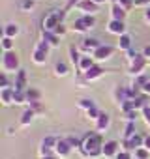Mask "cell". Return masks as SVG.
<instances>
[{
    "mask_svg": "<svg viewBox=\"0 0 150 159\" xmlns=\"http://www.w3.org/2000/svg\"><path fill=\"white\" fill-rule=\"evenodd\" d=\"M100 146H101L100 135L92 133V135L87 137V140H85V144H83V150H85V153H88V155H96V153H100Z\"/></svg>",
    "mask_w": 150,
    "mask_h": 159,
    "instance_id": "6da1fadb",
    "label": "cell"
},
{
    "mask_svg": "<svg viewBox=\"0 0 150 159\" xmlns=\"http://www.w3.org/2000/svg\"><path fill=\"white\" fill-rule=\"evenodd\" d=\"M2 66H4V71H15L17 66H19V60H17L15 52H6L4 60H2Z\"/></svg>",
    "mask_w": 150,
    "mask_h": 159,
    "instance_id": "7a4b0ae2",
    "label": "cell"
},
{
    "mask_svg": "<svg viewBox=\"0 0 150 159\" xmlns=\"http://www.w3.org/2000/svg\"><path fill=\"white\" fill-rule=\"evenodd\" d=\"M94 25V19L92 17H83V19H77V21H75V30H77V32H83V30H87V28H90Z\"/></svg>",
    "mask_w": 150,
    "mask_h": 159,
    "instance_id": "3957f363",
    "label": "cell"
},
{
    "mask_svg": "<svg viewBox=\"0 0 150 159\" xmlns=\"http://www.w3.org/2000/svg\"><path fill=\"white\" fill-rule=\"evenodd\" d=\"M116 146H118V144H116L115 140H111V142H107V144L101 148V152H103L105 155H113V153L116 152Z\"/></svg>",
    "mask_w": 150,
    "mask_h": 159,
    "instance_id": "277c9868",
    "label": "cell"
},
{
    "mask_svg": "<svg viewBox=\"0 0 150 159\" xmlns=\"http://www.w3.org/2000/svg\"><path fill=\"white\" fill-rule=\"evenodd\" d=\"M109 30L115 32V34H122V32H124V25H122V21H113V23L109 25Z\"/></svg>",
    "mask_w": 150,
    "mask_h": 159,
    "instance_id": "5b68a950",
    "label": "cell"
},
{
    "mask_svg": "<svg viewBox=\"0 0 150 159\" xmlns=\"http://www.w3.org/2000/svg\"><path fill=\"white\" fill-rule=\"evenodd\" d=\"M111 52H113V49H111V47H100V49L94 52V56H96V58H107Z\"/></svg>",
    "mask_w": 150,
    "mask_h": 159,
    "instance_id": "8992f818",
    "label": "cell"
},
{
    "mask_svg": "<svg viewBox=\"0 0 150 159\" xmlns=\"http://www.w3.org/2000/svg\"><path fill=\"white\" fill-rule=\"evenodd\" d=\"M144 66V60H143V56H137L135 58V62H133V66H131V71L133 73H137V71H141V67Z\"/></svg>",
    "mask_w": 150,
    "mask_h": 159,
    "instance_id": "52a82bcc",
    "label": "cell"
},
{
    "mask_svg": "<svg viewBox=\"0 0 150 159\" xmlns=\"http://www.w3.org/2000/svg\"><path fill=\"white\" fill-rule=\"evenodd\" d=\"M81 8L87 10V11H96V2H92V0H83Z\"/></svg>",
    "mask_w": 150,
    "mask_h": 159,
    "instance_id": "ba28073f",
    "label": "cell"
},
{
    "mask_svg": "<svg viewBox=\"0 0 150 159\" xmlns=\"http://www.w3.org/2000/svg\"><path fill=\"white\" fill-rule=\"evenodd\" d=\"M83 47H85L87 51H88V49H96V51H98V49H100V43H98V39H85V45H83Z\"/></svg>",
    "mask_w": 150,
    "mask_h": 159,
    "instance_id": "9c48e42d",
    "label": "cell"
},
{
    "mask_svg": "<svg viewBox=\"0 0 150 159\" xmlns=\"http://www.w3.org/2000/svg\"><path fill=\"white\" fill-rule=\"evenodd\" d=\"M56 152L62 153V155H66V153L69 152V144H68V140H66V142H58V144H56Z\"/></svg>",
    "mask_w": 150,
    "mask_h": 159,
    "instance_id": "30bf717a",
    "label": "cell"
},
{
    "mask_svg": "<svg viewBox=\"0 0 150 159\" xmlns=\"http://www.w3.org/2000/svg\"><path fill=\"white\" fill-rule=\"evenodd\" d=\"M100 73H101V67H94V66H92V67L87 71V79H94V77H98Z\"/></svg>",
    "mask_w": 150,
    "mask_h": 159,
    "instance_id": "8fae6325",
    "label": "cell"
},
{
    "mask_svg": "<svg viewBox=\"0 0 150 159\" xmlns=\"http://www.w3.org/2000/svg\"><path fill=\"white\" fill-rule=\"evenodd\" d=\"M2 99H4V103H12V99H15V92L4 90V92H2Z\"/></svg>",
    "mask_w": 150,
    "mask_h": 159,
    "instance_id": "7c38bea8",
    "label": "cell"
},
{
    "mask_svg": "<svg viewBox=\"0 0 150 159\" xmlns=\"http://www.w3.org/2000/svg\"><path fill=\"white\" fill-rule=\"evenodd\" d=\"M25 88V71H21L19 73V79H17V86H15V90L17 92H21Z\"/></svg>",
    "mask_w": 150,
    "mask_h": 159,
    "instance_id": "4fadbf2b",
    "label": "cell"
},
{
    "mask_svg": "<svg viewBox=\"0 0 150 159\" xmlns=\"http://www.w3.org/2000/svg\"><path fill=\"white\" fill-rule=\"evenodd\" d=\"M113 15H115V21H122V17H124V10L118 8V6H115V8H113Z\"/></svg>",
    "mask_w": 150,
    "mask_h": 159,
    "instance_id": "5bb4252c",
    "label": "cell"
},
{
    "mask_svg": "<svg viewBox=\"0 0 150 159\" xmlns=\"http://www.w3.org/2000/svg\"><path fill=\"white\" fill-rule=\"evenodd\" d=\"M17 32H19V28H17L15 25H8V26L4 28V34H6V36H13V34H17Z\"/></svg>",
    "mask_w": 150,
    "mask_h": 159,
    "instance_id": "9a60e30c",
    "label": "cell"
},
{
    "mask_svg": "<svg viewBox=\"0 0 150 159\" xmlns=\"http://www.w3.org/2000/svg\"><path fill=\"white\" fill-rule=\"evenodd\" d=\"M107 124H109V116H107V114H100V124H98V127L103 129Z\"/></svg>",
    "mask_w": 150,
    "mask_h": 159,
    "instance_id": "2e32d148",
    "label": "cell"
},
{
    "mask_svg": "<svg viewBox=\"0 0 150 159\" xmlns=\"http://www.w3.org/2000/svg\"><path fill=\"white\" fill-rule=\"evenodd\" d=\"M139 144H141V137H133L131 140H128V142H126V146H128V148H135V146H139Z\"/></svg>",
    "mask_w": 150,
    "mask_h": 159,
    "instance_id": "e0dca14e",
    "label": "cell"
},
{
    "mask_svg": "<svg viewBox=\"0 0 150 159\" xmlns=\"http://www.w3.org/2000/svg\"><path fill=\"white\" fill-rule=\"evenodd\" d=\"M129 41H131V39H129L128 36H122V38H120V47H122V49H128V47H129Z\"/></svg>",
    "mask_w": 150,
    "mask_h": 159,
    "instance_id": "ac0fdd59",
    "label": "cell"
},
{
    "mask_svg": "<svg viewBox=\"0 0 150 159\" xmlns=\"http://www.w3.org/2000/svg\"><path fill=\"white\" fill-rule=\"evenodd\" d=\"M81 66H83V67L88 71V69L92 67V60H90V58H83V60H81Z\"/></svg>",
    "mask_w": 150,
    "mask_h": 159,
    "instance_id": "d6986e66",
    "label": "cell"
},
{
    "mask_svg": "<svg viewBox=\"0 0 150 159\" xmlns=\"http://www.w3.org/2000/svg\"><path fill=\"white\" fill-rule=\"evenodd\" d=\"M54 142H56V140H54L53 137H49V139H45V140H43V152H45L47 148H51V144H54Z\"/></svg>",
    "mask_w": 150,
    "mask_h": 159,
    "instance_id": "ffe728a7",
    "label": "cell"
},
{
    "mask_svg": "<svg viewBox=\"0 0 150 159\" xmlns=\"http://www.w3.org/2000/svg\"><path fill=\"white\" fill-rule=\"evenodd\" d=\"M32 120V111H26L25 114H23V124H28Z\"/></svg>",
    "mask_w": 150,
    "mask_h": 159,
    "instance_id": "44dd1931",
    "label": "cell"
},
{
    "mask_svg": "<svg viewBox=\"0 0 150 159\" xmlns=\"http://www.w3.org/2000/svg\"><path fill=\"white\" fill-rule=\"evenodd\" d=\"M56 73L58 75H66V66L64 64H56Z\"/></svg>",
    "mask_w": 150,
    "mask_h": 159,
    "instance_id": "7402d4cb",
    "label": "cell"
},
{
    "mask_svg": "<svg viewBox=\"0 0 150 159\" xmlns=\"http://www.w3.org/2000/svg\"><path fill=\"white\" fill-rule=\"evenodd\" d=\"M2 45H4V49H12V39H10V38H4Z\"/></svg>",
    "mask_w": 150,
    "mask_h": 159,
    "instance_id": "603a6c76",
    "label": "cell"
},
{
    "mask_svg": "<svg viewBox=\"0 0 150 159\" xmlns=\"http://www.w3.org/2000/svg\"><path fill=\"white\" fill-rule=\"evenodd\" d=\"M45 39H47V41H49V43H53V45H56V43H58V41H56V38H54V36H45Z\"/></svg>",
    "mask_w": 150,
    "mask_h": 159,
    "instance_id": "cb8c5ba5",
    "label": "cell"
},
{
    "mask_svg": "<svg viewBox=\"0 0 150 159\" xmlns=\"http://www.w3.org/2000/svg\"><path fill=\"white\" fill-rule=\"evenodd\" d=\"M146 155H148V153H146L144 150H139V152H137V157H139V159H146Z\"/></svg>",
    "mask_w": 150,
    "mask_h": 159,
    "instance_id": "d4e9b609",
    "label": "cell"
},
{
    "mask_svg": "<svg viewBox=\"0 0 150 159\" xmlns=\"http://www.w3.org/2000/svg\"><path fill=\"white\" fill-rule=\"evenodd\" d=\"M144 118H146V122L150 124V109H148V107L144 109Z\"/></svg>",
    "mask_w": 150,
    "mask_h": 159,
    "instance_id": "484cf974",
    "label": "cell"
},
{
    "mask_svg": "<svg viewBox=\"0 0 150 159\" xmlns=\"http://www.w3.org/2000/svg\"><path fill=\"white\" fill-rule=\"evenodd\" d=\"M131 133H133V124H129V125H128V131H126V137H129Z\"/></svg>",
    "mask_w": 150,
    "mask_h": 159,
    "instance_id": "4316f807",
    "label": "cell"
},
{
    "mask_svg": "<svg viewBox=\"0 0 150 159\" xmlns=\"http://www.w3.org/2000/svg\"><path fill=\"white\" fill-rule=\"evenodd\" d=\"M116 159H129V155H128V153H120Z\"/></svg>",
    "mask_w": 150,
    "mask_h": 159,
    "instance_id": "83f0119b",
    "label": "cell"
},
{
    "mask_svg": "<svg viewBox=\"0 0 150 159\" xmlns=\"http://www.w3.org/2000/svg\"><path fill=\"white\" fill-rule=\"evenodd\" d=\"M144 90H146V92H150V81H146V83H144Z\"/></svg>",
    "mask_w": 150,
    "mask_h": 159,
    "instance_id": "f1b7e54d",
    "label": "cell"
},
{
    "mask_svg": "<svg viewBox=\"0 0 150 159\" xmlns=\"http://www.w3.org/2000/svg\"><path fill=\"white\" fill-rule=\"evenodd\" d=\"M144 144H146V148H148V150H150V137H148V139H146V140H144Z\"/></svg>",
    "mask_w": 150,
    "mask_h": 159,
    "instance_id": "f546056e",
    "label": "cell"
},
{
    "mask_svg": "<svg viewBox=\"0 0 150 159\" xmlns=\"http://www.w3.org/2000/svg\"><path fill=\"white\" fill-rule=\"evenodd\" d=\"M144 54H146V56H150V47H146V49H144Z\"/></svg>",
    "mask_w": 150,
    "mask_h": 159,
    "instance_id": "4dcf8cb0",
    "label": "cell"
},
{
    "mask_svg": "<svg viewBox=\"0 0 150 159\" xmlns=\"http://www.w3.org/2000/svg\"><path fill=\"white\" fill-rule=\"evenodd\" d=\"M143 2H148V0H135V4H143Z\"/></svg>",
    "mask_w": 150,
    "mask_h": 159,
    "instance_id": "1f68e13d",
    "label": "cell"
},
{
    "mask_svg": "<svg viewBox=\"0 0 150 159\" xmlns=\"http://www.w3.org/2000/svg\"><path fill=\"white\" fill-rule=\"evenodd\" d=\"M146 21H150V10L146 11Z\"/></svg>",
    "mask_w": 150,
    "mask_h": 159,
    "instance_id": "d6a6232c",
    "label": "cell"
},
{
    "mask_svg": "<svg viewBox=\"0 0 150 159\" xmlns=\"http://www.w3.org/2000/svg\"><path fill=\"white\" fill-rule=\"evenodd\" d=\"M92 2H96V4H100V2H105V0H92Z\"/></svg>",
    "mask_w": 150,
    "mask_h": 159,
    "instance_id": "836d02e7",
    "label": "cell"
},
{
    "mask_svg": "<svg viewBox=\"0 0 150 159\" xmlns=\"http://www.w3.org/2000/svg\"><path fill=\"white\" fill-rule=\"evenodd\" d=\"M43 159H53V157H43Z\"/></svg>",
    "mask_w": 150,
    "mask_h": 159,
    "instance_id": "e575fe53",
    "label": "cell"
}]
</instances>
